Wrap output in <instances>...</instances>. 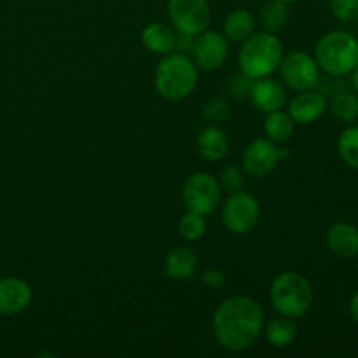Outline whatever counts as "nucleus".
I'll list each match as a JSON object with an SVG mask.
<instances>
[{"mask_svg":"<svg viewBox=\"0 0 358 358\" xmlns=\"http://www.w3.org/2000/svg\"><path fill=\"white\" fill-rule=\"evenodd\" d=\"M264 310L248 296L227 297L213 313L212 329L215 341L227 352L250 348L264 331Z\"/></svg>","mask_w":358,"mask_h":358,"instance_id":"nucleus-1","label":"nucleus"},{"mask_svg":"<svg viewBox=\"0 0 358 358\" xmlns=\"http://www.w3.org/2000/svg\"><path fill=\"white\" fill-rule=\"evenodd\" d=\"M313 285L299 271H283L269 287V301L273 310L287 318L299 320L313 306Z\"/></svg>","mask_w":358,"mask_h":358,"instance_id":"nucleus-2","label":"nucleus"},{"mask_svg":"<svg viewBox=\"0 0 358 358\" xmlns=\"http://www.w3.org/2000/svg\"><path fill=\"white\" fill-rule=\"evenodd\" d=\"M283 58V44L276 34L261 31L254 34L241 42V49L238 52V65L240 72L248 79L257 80L262 77H269L278 70L280 62Z\"/></svg>","mask_w":358,"mask_h":358,"instance_id":"nucleus-3","label":"nucleus"},{"mask_svg":"<svg viewBox=\"0 0 358 358\" xmlns=\"http://www.w3.org/2000/svg\"><path fill=\"white\" fill-rule=\"evenodd\" d=\"M198 84V66L184 52L163 56L154 73V87L164 100L178 101L187 98Z\"/></svg>","mask_w":358,"mask_h":358,"instance_id":"nucleus-4","label":"nucleus"},{"mask_svg":"<svg viewBox=\"0 0 358 358\" xmlns=\"http://www.w3.org/2000/svg\"><path fill=\"white\" fill-rule=\"evenodd\" d=\"M315 59L320 70L332 77H345L358 65V41L345 30L322 35L315 45Z\"/></svg>","mask_w":358,"mask_h":358,"instance_id":"nucleus-5","label":"nucleus"},{"mask_svg":"<svg viewBox=\"0 0 358 358\" xmlns=\"http://www.w3.org/2000/svg\"><path fill=\"white\" fill-rule=\"evenodd\" d=\"M220 189L219 178L206 171H198L185 180L182 187V201L187 210L206 217L220 205Z\"/></svg>","mask_w":358,"mask_h":358,"instance_id":"nucleus-6","label":"nucleus"},{"mask_svg":"<svg viewBox=\"0 0 358 358\" xmlns=\"http://www.w3.org/2000/svg\"><path fill=\"white\" fill-rule=\"evenodd\" d=\"M278 70L283 84L297 93L315 90L320 83V66L317 59L304 51H292L289 55H283Z\"/></svg>","mask_w":358,"mask_h":358,"instance_id":"nucleus-7","label":"nucleus"},{"mask_svg":"<svg viewBox=\"0 0 358 358\" xmlns=\"http://www.w3.org/2000/svg\"><path fill=\"white\" fill-rule=\"evenodd\" d=\"M168 16L178 34L198 37L212 23V9L206 0H168Z\"/></svg>","mask_w":358,"mask_h":358,"instance_id":"nucleus-8","label":"nucleus"},{"mask_svg":"<svg viewBox=\"0 0 358 358\" xmlns=\"http://www.w3.org/2000/svg\"><path fill=\"white\" fill-rule=\"evenodd\" d=\"M261 219V206L252 194L238 191L222 205V222L233 234H248Z\"/></svg>","mask_w":358,"mask_h":358,"instance_id":"nucleus-9","label":"nucleus"},{"mask_svg":"<svg viewBox=\"0 0 358 358\" xmlns=\"http://www.w3.org/2000/svg\"><path fill=\"white\" fill-rule=\"evenodd\" d=\"M192 62L198 69L213 72L219 70L229 56V41L220 31L205 30L194 38L192 45Z\"/></svg>","mask_w":358,"mask_h":358,"instance_id":"nucleus-10","label":"nucleus"},{"mask_svg":"<svg viewBox=\"0 0 358 358\" xmlns=\"http://www.w3.org/2000/svg\"><path fill=\"white\" fill-rule=\"evenodd\" d=\"M280 163V152L269 138H255L245 147L241 164L243 171L254 178H264L275 171Z\"/></svg>","mask_w":358,"mask_h":358,"instance_id":"nucleus-11","label":"nucleus"},{"mask_svg":"<svg viewBox=\"0 0 358 358\" xmlns=\"http://www.w3.org/2000/svg\"><path fill=\"white\" fill-rule=\"evenodd\" d=\"M34 299L31 287L16 276L0 278V315L14 317L28 310Z\"/></svg>","mask_w":358,"mask_h":358,"instance_id":"nucleus-12","label":"nucleus"},{"mask_svg":"<svg viewBox=\"0 0 358 358\" xmlns=\"http://www.w3.org/2000/svg\"><path fill=\"white\" fill-rule=\"evenodd\" d=\"M248 98L252 100L257 110L269 114V112L282 110L287 103V91L280 80L269 77L254 80Z\"/></svg>","mask_w":358,"mask_h":358,"instance_id":"nucleus-13","label":"nucleus"},{"mask_svg":"<svg viewBox=\"0 0 358 358\" xmlns=\"http://www.w3.org/2000/svg\"><path fill=\"white\" fill-rule=\"evenodd\" d=\"M325 108H327V100L324 94L317 93L315 90L301 91L290 100L289 115L296 124H313L324 115Z\"/></svg>","mask_w":358,"mask_h":358,"instance_id":"nucleus-14","label":"nucleus"},{"mask_svg":"<svg viewBox=\"0 0 358 358\" xmlns=\"http://www.w3.org/2000/svg\"><path fill=\"white\" fill-rule=\"evenodd\" d=\"M327 248L341 259H353L358 255V227L350 222H338L329 227Z\"/></svg>","mask_w":358,"mask_h":358,"instance_id":"nucleus-15","label":"nucleus"},{"mask_svg":"<svg viewBox=\"0 0 358 358\" xmlns=\"http://www.w3.org/2000/svg\"><path fill=\"white\" fill-rule=\"evenodd\" d=\"M198 269V255L189 247H175L168 252L164 261V273L171 280H191Z\"/></svg>","mask_w":358,"mask_h":358,"instance_id":"nucleus-16","label":"nucleus"},{"mask_svg":"<svg viewBox=\"0 0 358 358\" xmlns=\"http://www.w3.org/2000/svg\"><path fill=\"white\" fill-rule=\"evenodd\" d=\"M177 31L164 23H150L142 30V44L154 55L166 56L177 51Z\"/></svg>","mask_w":358,"mask_h":358,"instance_id":"nucleus-17","label":"nucleus"},{"mask_svg":"<svg viewBox=\"0 0 358 358\" xmlns=\"http://www.w3.org/2000/svg\"><path fill=\"white\" fill-rule=\"evenodd\" d=\"M196 147H198V152L203 159L215 163V161L226 157L227 149H229V140L219 126L212 124L199 131L198 138H196Z\"/></svg>","mask_w":358,"mask_h":358,"instance_id":"nucleus-18","label":"nucleus"},{"mask_svg":"<svg viewBox=\"0 0 358 358\" xmlns=\"http://www.w3.org/2000/svg\"><path fill=\"white\" fill-rule=\"evenodd\" d=\"M255 24H257V20L250 10L234 9L233 13L227 14L226 21H224V35L229 42L241 44L255 34Z\"/></svg>","mask_w":358,"mask_h":358,"instance_id":"nucleus-19","label":"nucleus"},{"mask_svg":"<svg viewBox=\"0 0 358 358\" xmlns=\"http://www.w3.org/2000/svg\"><path fill=\"white\" fill-rule=\"evenodd\" d=\"M264 338L273 348H289L297 338V324L294 318L275 317L264 324Z\"/></svg>","mask_w":358,"mask_h":358,"instance_id":"nucleus-20","label":"nucleus"},{"mask_svg":"<svg viewBox=\"0 0 358 358\" xmlns=\"http://www.w3.org/2000/svg\"><path fill=\"white\" fill-rule=\"evenodd\" d=\"M289 3L282 0H268L259 10V23L269 34H278L289 21Z\"/></svg>","mask_w":358,"mask_h":358,"instance_id":"nucleus-21","label":"nucleus"},{"mask_svg":"<svg viewBox=\"0 0 358 358\" xmlns=\"http://www.w3.org/2000/svg\"><path fill=\"white\" fill-rule=\"evenodd\" d=\"M294 126H296V122L292 121L289 112L275 110L269 112V114L266 115L264 131L271 142L285 143L287 140H290V136H292Z\"/></svg>","mask_w":358,"mask_h":358,"instance_id":"nucleus-22","label":"nucleus"},{"mask_svg":"<svg viewBox=\"0 0 358 358\" xmlns=\"http://www.w3.org/2000/svg\"><path fill=\"white\" fill-rule=\"evenodd\" d=\"M332 114L345 124H353L358 119V94L352 91H339L332 96Z\"/></svg>","mask_w":358,"mask_h":358,"instance_id":"nucleus-23","label":"nucleus"},{"mask_svg":"<svg viewBox=\"0 0 358 358\" xmlns=\"http://www.w3.org/2000/svg\"><path fill=\"white\" fill-rule=\"evenodd\" d=\"M339 157L353 170H358V124L350 126L338 140Z\"/></svg>","mask_w":358,"mask_h":358,"instance_id":"nucleus-24","label":"nucleus"},{"mask_svg":"<svg viewBox=\"0 0 358 358\" xmlns=\"http://www.w3.org/2000/svg\"><path fill=\"white\" fill-rule=\"evenodd\" d=\"M178 233L184 240L198 241L206 234L205 215L187 210L178 220Z\"/></svg>","mask_w":358,"mask_h":358,"instance_id":"nucleus-25","label":"nucleus"},{"mask_svg":"<svg viewBox=\"0 0 358 358\" xmlns=\"http://www.w3.org/2000/svg\"><path fill=\"white\" fill-rule=\"evenodd\" d=\"M219 184L224 191H227L229 194L238 191H243L245 187V173L240 166H234V164H227L220 170L219 173Z\"/></svg>","mask_w":358,"mask_h":358,"instance_id":"nucleus-26","label":"nucleus"},{"mask_svg":"<svg viewBox=\"0 0 358 358\" xmlns=\"http://www.w3.org/2000/svg\"><path fill=\"white\" fill-rule=\"evenodd\" d=\"M203 115H205L210 122H213V124H222V122H226L227 119H229L231 103L222 96L213 98V100H210L208 103L205 105Z\"/></svg>","mask_w":358,"mask_h":358,"instance_id":"nucleus-27","label":"nucleus"},{"mask_svg":"<svg viewBox=\"0 0 358 358\" xmlns=\"http://www.w3.org/2000/svg\"><path fill=\"white\" fill-rule=\"evenodd\" d=\"M329 6L339 21L358 20V0H329Z\"/></svg>","mask_w":358,"mask_h":358,"instance_id":"nucleus-28","label":"nucleus"},{"mask_svg":"<svg viewBox=\"0 0 358 358\" xmlns=\"http://www.w3.org/2000/svg\"><path fill=\"white\" fill-rule=\"evenodd\" d=\"M252 84L254 80L248 79L247 76H236V77H231L229 80V93L236 98H248L252 90Z\"/></svg>","mask_w":358,"mask_h":358,"instance_id":"nucleus-29","label":"nucleus"},{"mask_svg":"<svg viewBox=\"0 0 358 358\" xmlns=\"http://www.w3.org/2000/svg\"><path fill=\"white\" fill-rule=\"evenodd\" d=\"M201 280L206 287H210V289H220V287L226 285V275L217 268L205 269L201 275Z\"/></svg>","mask_w":358,"mask_h":358,"instance_id":"nucleus-30","label":"nucleus"},{"mask_svg":"<svg viewBox=\"0 0 358 358\" xmlns=\"http://www.w3.org/2000/svg\"><path fill=\"white\" fill-rule=\"evenodd\" d=\"M350 315H352L353 320L358 324V290L353 294L352 299H350Z\"/></svg>","mask_w":358,"mask_h":358,"instance_id":"nucleus-31","label":"nucleus"},{"mask_svg":"<svg viewBox=\"0 0 358 358\" xmlns=\"http://www.w3.org/2000/svg\"><path fill=\"white\" fill-rule=\"evenodd\" d=\"M353 77H352V84H353V90H355V93L358 94V65L355 66V70H353Z\"/></svg>","mask_w":358,"mask_h":358,"instance_id":"nucleus-32","label":"nucleus"},{"mask_svg":"<svg viewBox=\"0 0 358 358\" xmlns=\"http://www.w3.org/2000/svg\"><path fill=\"white\" fill-rule=\"evenodd\" d=\"M282 2H285V3H294V2H299V0H282Z\"/></svg>","mask_w":358,"mask_h":358,"instance_id":"nucleus-33","label":"nucleus"}]
</instances>
